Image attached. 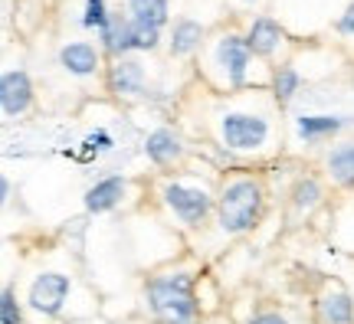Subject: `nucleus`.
<instances>
[{"mask_svg":"<svg viewBox=\"0 0 354 324\" xmlns=\"http://www.w3.org/2000/svg\"><path fill=\"white\" fill-rule=\"evenodd\" d=\"M299 86H302V75L295 73L292 63H282L272 69V95H276L279 105H286V102L299 92Z\"/></svg>","mask_w":354,"mask_h":324,"instance_id":"obj_18","label":"nucleus"},{"mask_svg":"<svg viewBox=\"0 0 354 324\" xmlns=\"http://www.w3.org/2000/svg\"><path fill=\"white\" fill-rule=\"evenodd\" d=\"M220 141L230 151H256L269 141V118L263 112H233L220 115Z\"/></svg>","mask_w":354,"mask_h":324,"instance_id":"obj_4","label":"nucleus"},{"mask_svg":"<svg viewBox=\"0 0 354 324\" xmlns=\"http://www.w3.org/2000/svg\"><path fill=\"white\" fill-rule=\"evenodd\" d=\"M318 318L322 324H354V301L344 288H328L318 298Z\"/></svg>","mask_w":354,"mask_h":324,"instance_id":"obj_13","label":"nucleus"},{"mask_svg":"<svg viewBox=\"0 0 354 324\" xmlns=\"http://www.w3.org/2000/svg\"><path fill=\"white\" fill-rule=\"evenodd\" d=\"M102 37V53L105 56H112V59H122L128 53L135 50V43H131V20H128V13H112L109 17V23L99 30Z\"/></svg>","mask_w":354,"mask_h":324,"instance_id":"obj_11","label":"nucleus"},{"mask_svg":"<svg viewBox=\"0 0 354 324\" xmlns=\"http://www.w3.org/2000/svg\"><path fill=\"white\" fill-rule=\"evenodd\" d=\"M148 301L161 324H194L197 321V301L190 288L187 272H167L148 282Z\"/></svg>","mask_w":354,"mask_h":324,"instance_id":"obj_1","label":"nucleus"},{"mask_svg":"<svg viewBox=\"0 0 354 324\" xmlns=\"http://www.w3.org/2000/svg\"><path fill=\"white\" fill-rule=\"evenodd\" d=\"M66 295H69V278L59 272H46L39 275L33 282V288H30V305L43 314H56L63 308Z\"/></svg>","mask_w":354,"mask_h":324,"instance_id":"obj_8","label":"nucleus"},{"mask_svg":"<svg viewBox=\"0 0 354 324\" xmlns=\"http://www.w3.org/2000/svg\"><path fill=\"white\" fill-rule=\"evenodd\" d=\"M3 324H20V308L13 301L10 288H3Z\"/></svg>","mask_w":354,"mask_h":324,"instance_id":"obj_23","label":"nucleus"},{"mask_svg":"<svg viewBox=\"0 0 354 324\" xmlns=\"http://www.w3.org/2000/svg\"><path fill=\"white\" fill-rule=\"evenodd\" d=\"M203 46H207V30H203V23L190 20V17L174 20V26H171V39H167L171 56L184 59V56H194V53L203 50Z\"/></svg>","mask_w":354,"mask_h":324,"instance_id":"obj_10","label":"nucleus"},{"mask_svg":"<svg viewBox=\"0 0 354 324\" xmlns=\"http://www.w3.org/2000/svg\"><path fill=\"white\" fill-rule=\"evenodd\" d=\"M59 66L73 75H95L102 69V50L92 43H66L59 50Z\"/></svg>","mask_w":354,"mask_h":324,"instance_id":"obj_12","label":"nucleus"},{"mask_svg":"<svg viewBox=\"0 0 354 324\" xmlns=\"http://www.w3.org/2000/svg\"><path fill=\"white\" fill-rule=\"evenodd\" d=\"M250 324H289V321H286L282 314H276V312H263V314H256Z\"/></svg>","mask_w":354,"mask_h":324,"instance_id":"obj_25","label":"nucleus"},{"mask_svg":"<svg viewBox=\"0 0 354 324\" xmlns=\"http://www.w3.org/2000/svg\"><path fill=\"white\" fill-rule=\"evenodd\" d=\"M328 174H331L335 184H342V187H354V141L338 144V148L328 154Z\"/></svg>","mask_w":354,"mask_h":324,"instance_id":"obj_17","label":"nucleus"},{"mask_svg":"<svg viewBox=\"0 0 354 324\" xmlns=\"http://www.w3.org/2000/svg\"><path fill=\"white\" fill-rule=\"evenodd\" d=\"M128 20L138 26H151V30H161L171 17V3L167 0H128L125 3Z\"/></svg>","mask_w":354,"mask_h":324,"instance_id":"obj_14","label":"nucleus"},{"mask_svg":"<svg viewBox=\"0 0 354 324\" xmlns=\"http://www.w3.org/2000/svg\"><path fill=\"white\" fill-rule=\"evenodd\" d=\"M145 151H148V158H151L154 164H174V161H180V154H184V144H180V137H177L174 131L158 128L154 135H148Z\"/></svg>","mask_w":354,"mask_h":324,"instance_id":"obj_15","label":"nucleus"},{"mask_svg":"<svg viewBox=\"0 0 354 324\" xmlns=\"http://www.w3.org/2000/svg\"><path fill=\"white\" fill-rule=\"evenodd\" d=\"M253 66V53L240 33H220L214 43H207V73L223 88H243L246 73Z\"/></svg>","mask_w":354,"mask_h":324,"instance_id":"obj_3","label":"nucleus"},{"mask_svg":"<svg viewBox=\"0 0 354 324\" xmlns=\"http://www.w3.org/2000/svg\"><path fill=\"white\" fill-rule=\"evenodd\" d=\"M263 210V187L253 177H240V180H230L220 203H216V216H220V229L223 233H246L253 229V223L259 220Z\"/></svg>","mask_w":354,"mask_h":324,"instance_id":"obj_2","label":"nucleus"},{"mask_svg":"<svg viewBox=\"0 0 354 324\" xmlns=\"http://www.w3.org/2000/svg\"><path fill=\"white\" fill-rule=\"evenodd\" d=\"M165 200L167 207L184 220L187 226H197L210 213V207H214V200H210V193L201 187H184V184H167L165 187Z\"/></svg>","mask_w":354,"mask_h":324,"instance_id":"obj_5","label":"nucleus"},{"mask_svg":"<svg viewBox=\"0 0 354 324\" xmlns=\"http://www.w3.org/2000/svg\"><path fill=\"white\" fill-rule=\"evenodd\" d=\"M131 43H135V50L151 53V50H158V46H161V30H151V26L131 23Z\"/></svg>","mask_w":354,"mask_h":324,"instance_id":"obj_20","label":"nucleus"},{"mask_svg":"<svg viewBox=\"0 0 354 324\" xmlns=\"http://www.w3.org/2000/svg\"><path fill=\"white\" fill-rule=\"evenodd\" d=\"M109 88L115 95H125V99L145 92V66L138 59H131V56L112 59V66H109Z\"/></svg>","mask_w":354,"mask_h":324,"instance_id":"obj_9","label":"nucleus"},{"mask_svg":"<svg viewBox=\"0 0 354 324\" xmlns=\"http://www.w3.org/2000/svg\"><path fill=\"white\" fill-rule=\"evenodd\" d=\"M109 17H112V13L105 10V0H88L86 17H82V26H88V30H102V26L109 23Z\"/></svg>","mask_w":354,"mask_h":324,"instance_id":"obj_21","label":"nucleus"},{"mask_svg":"<svg viewBox=\"0 0 354 324\" xmlns=\"http://www.w3.org/2000/svg\"><path fill=\"white\" fill-rule=\"evenodd\" d=\"M30 105H33V82H30V75L24 69L3 73V79H0V108H3V115L17 118Z\"/></svg>","mask_w":354,"mask_h":324,"instance_id":"obj_7","label":"nucleus"},{"mask_svg":"<svg viewBox=\"0 0 354 324\" xmlns=\"http://www.w3.org/2000/svg\"><path fill=\"white\" fill-rule=\"evenodd\" d=\"M338 33H342V37H351V33H354V3L344 10L342 20H338Z\"/></svg>","mask_w":354,"mask_h":324,"instance_id":"obj_24","label":"nucleus"},{"mask_svg":"<svg viewBox=\"0 0 354 324\" xmlns=\"http://www.w3.org/2000/svg\"><path fill=\"white\" fill-rule=\"evenodd\" d=\"M318 200H322V187H318L315 180H302V184L295 187V207H299V210H312Z\"/></svg>","mask_w":354,"mask_h":324,"instance_id":"obj_22","label":"nucleus"},{"mask_svg":"<svg viewBox=\"0 0 354 324\" xmlns=\"http://www.w3.org/2000/svg\"><path fill=\"white\" fill-rule=\"evenodd\" d=\"M286 43H289V33L272 17H256L250 23V30H246V46H250V53L256 59H272Z\"/></svg>","mask_w":354,"mask_h":324,"instance_id":"obj_6","label":"nucleus"},{"mask_svg":"<svg viewBox=\"0 0 354 324\" xmlns=\"http://www.w3.org/2000/svg\"><path fill=\"white\" fill-rule=\"evenodd\" d=\"M125 197V180L122 177H109V180H102L95 187L86 193V207L92 213H102V210H112L118 200Z\"/></svg>","mask_w":354,"mask_h":324,"instance_id":"obj_16","label":"nucleus"},{"mask_svg":"<svg viewBox=\"0 0 354 324\" xmlns=\"http://www.w3.org/2000/svg\"><path fill=\"white\" fill-rule=\"evenodd\" d=\"M342 125H344L342 118H331V115H305V118H299V135H302L305 141H315V137H322V135L338 131Z\"/></svg>","mask_w":354,"mask_h":324,"instance_id":"obj_19","label":"nucleus"}]
</instances>
